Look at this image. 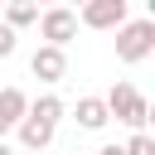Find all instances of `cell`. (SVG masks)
<instances>
[{"label": "cell", "instance_id": "cell-1", "mask_svg": "<svg viewBox=\"0 0 155 155\" xmlns=\"http://www.w3.org/2000/svg\"><path fill=\"white\" fill-rule=\"evenodd\" d=\"M150 53H155V19H121L116 24V58L145 63Z\"/></svg>", "mask_w": 155, "mask_h": 155}, {"label": "cell", "instance_id": "cell-2", "mask_svg": "<svg viewBox=\"0 0 155 155\" xmlns=\"http://www.w3.org/2000/svg\"><path fill=\"white\" fill-rule=\"evenodd\" d=\"M102 102H107V116H116V121H121V126H131V131H145V121H150V102L140 97V87L116 82Z\"/></svg>", "mask_w": 155, "mask_h": 155}, {"label": "cell", "instance_id": "cell-3", "mask_svg": "<svg viewBox=\"0 0 155 155\" xmlns=\"http://www.w3.org/2000/svg\"><path fill=\"white\" fill-rule=\"evenodd\" d=\"M34 24H39V34H44V44L68 48V39H78V10H68V5H48Z\"/></svg>", "mask_w": 155, "mask_h": 155}, {"label": "cell", "instance_id": "cell-4", "mask_svg": "<svg viewBox=\"0 0 155 155\" xmlns=\"http://www.w3.org/2000/svg\"><path fill=\"white\" fill-rule=\"evenodd\" d=\"M126 5L131 0H82L78 5V24H87V29H116L121 19H131Z\"/></svg>", "mask_w": 155, "mask_h": 155}, {"label": "cell", "instance_id": "cell-5", "mask_svg": "<svg viewBox=\"0 0 155 155\" xmlns=\"http://www.w3.org/2000/svg\"><path fill=\"white\" fill-rule=\"evenodd\" d=\"M29 73H34L39 82H48V87H53V82H63V78H68V53H63L58 44H39V48H34V58H29Z\"/></svg>", "mask_w": 155, "mask_h": 155}, {"label": "cell", "instance_id": "cell-6", "mask_svg": "<svg viewBox=\"0 0 155 155\" xmlns=\"http://www.w3.org/2000/svg\"><path fill=\"white\" fill-rule=\"evenodd\" d=\"M53 131H58V126H48V121H39V116H29V111H24L19 126H15V136H19L24 150H48V145H53Z\"/></svg>", "mask_w": 155, "mask_h": 155}, {"label": "cell", "instance_id": "cell-7", "mask_svg": "<svg viewBox=\"0 0 155 155\" xmlns=\"http://www.w3.org/2000/svg\"><path fill=\"white\" fill-rule=\"evenodd\" d=\"M24 111H29V97H24L19 87H0V136H10Z\"/></svg>", "mask_w": 155, "mask_h": 155}, {"label": "cell", "instance_id": "cell-8", "mask_svg": "<svg viewBox=\"0 0 155 155\" xmlns=\"http://www.w3.org/2000/svg\"><path fill=\"white\" fill-rule=\"evenodd\" d=\"M73 116H78V126H82V131H102V126L111 121V116H107V102H102V97H78Z\"/></svg>", "mask_w": 155, "mask_h": 155}, {"label": "cell", "instance_id": "cell-9", "mask_svg": "<svg viewBox=\"0 0 155 155\" xmlns=\"http://www.w3.org/2000/svg\"><path fill=\"white\" fill-rule=\"evenodd\" d=\"M0 19H5L10 29H29V24L39 19V5H34V0H5V5H0Z\"/></svg>", "mask_w": 155, "mask_h": 155}, {"label": "cell", "instance_id": "cell-10", "mask_svg": "<svg viewBox=\"0 0 155 155\" xmlns=\"http://www.w3.org/2000/svg\"><path fill=\"white\" fill-rule=\"evenodd\" d=\"M29 116H39V121H48V126H58V121L68 116V107H63V97H53V92H44V97H34V102H29Z\"/></svg>", "mask_w": 155, "mask_h": 155}, {"label": "cell", "instance_id": "cell-11", "mask_svg": "<svg viewBox=\"0 0 155 155\" xmlns=\"http://www.w3.org/2000/svg\"><path fill=\"white\" fill-rule=\"evenodd\" d=\"M121 150H126V155H155V136H150V131H136Z\"/></svg>", "mask_w": 155, "mask_h": 155}, {"label": "cell", "instance_id": "cell-12", "mask_svg": "<svg viewBox=\"0 0 155 155\" xmlns=\"http://www.w3.org/2000/svg\"><path fill=\"white\" fill-rule=\"evenodd\" d=\"M15 48H19V29H10V24L0 19V58H10Z\"/></svg>", "mask_w": 155, "mask_h": 155}, {"label": "cell", "instance_id": "cell-13", "mask_svg": "<svg viewBox=\"0 0 155 155\" xmlns=\"http://www.w3.org/2000/svg\"><path fill=\"white\" fill-rule=\"evenodd\" d=\"M97 155H126V150H121V145H102Z\"/></svg>", "mask_w": 155, "mask_h": 155}, {"label": "cell", "instance_id": "cell-14", "mask_svg": "<svg viewBox=\"0 0 155 155\" xmlns=\"http://www.w3.org/2000/svg\"><path fill=\"white\" fill-rule=\"evenodd\" d=\"M0 155H15V145H10V140H5V136H0Z\"/></svg>", "mask_w": 155, "mask_h": 155}, {"label": "cell", "instance_id": "cell-15", "mask_svg": "<svg viewBox=\"0 0 155 155\" xmlns=\"http://www.w3.org/2000/svg\"><path fill=\"white\" fill-rule=\"evenodd\" d=\"M34 5H39V0H34ZM44 5H58V0H44Z\"/></svg>", "mask_w": 155, "mask_h": 155}, {"label": "cell", "instance_id": "cell-16", "mask_svg": "<svg viewBox=\"0 0 155 155\" xmlns=\"http://www.w3.org/2000/svg\"><path fill=\"white\" fill-rule=\"evenodd\" d=\"M29 155H44V150H29Z\"/></svg>", "mask_w": 155, "mask_h": 155}, {"label": "cell", "instance_id": "cell-17", "mask_svg": "<svg viewBox=\"0 0 155 155\" xmlns=\"http://www.w3.org/2000/svg\"><path fill=\"white\" fill-rule=\"evenodd\" d=\"M0 5H5V0H0Z\"/></svg>", "mask_w": 155, "mask_h": 155}, {"label": "cell", "instance_id": "cell-18", "mask_svg": "<svg viewBox=\"0 0 155 155\" xmlns=\"http://www.w3.org/2000/svg\"><path fill=\"white\" fill-rule=\"evenodd\" d=\"M78 5H82V0H78Z\"/></svg>", "mask_w": 155, "mask_h": 155}]
</instances>
